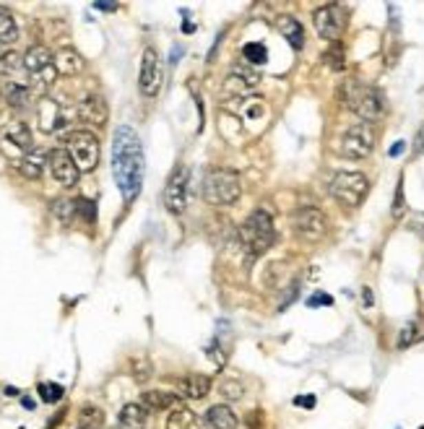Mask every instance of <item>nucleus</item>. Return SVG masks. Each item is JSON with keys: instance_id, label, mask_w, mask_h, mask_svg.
Here are the masks:
<instances>
[{"instance_id": "4c0bfd02", "label": "nucleus", "mask_w": 424, "mask_h": 429, "mask_svg": "<svg viewBox=\"0 0 424 429\" xmlns=\"http://www.w3.org/2000/svg\"><path fill=\"white\" fill-rule=\"evenodd\" d=\"M222 393H224V398H229V401H237V398H242V382L224 380V382H222Z\"/></svg>"}, {"instance_id": "c9c22d12", "label": "nucleus", "mask_w": 424, "mask_h": 429, "mask_svg": "<svg viewBox=\"0 0 424 429\" xmlns=\"http://www.w3.org/2000/svg\"><path fill=\"white\" fill-rule=\"evenodd\" d=\"M326 63H328L333 71H341V68H343V47H341V42H333V47L326 52Z\"/></svg>"}, {"instance_id": "0eeeda50", "label": "nucleus", "mask_w": 424, "mask_h": 429, "mask_svg": "<svg viewBox=\"0 0 424 429\" xmlns=\"http://www.w3.org/2000/svg\"><path fill=\"white\" fill-rule=\"evenodd\" d=\"M68 154L73 156L76 167L81 172H92L99 164V154H102V146L92 131H73L68 135Z\"/></svg>"}, {"instance_id": "2eb2a0df", "label": "nucleus", "mask_w": 424, "mask_h": 429, "mask_svg": "<svg viewBox=\"0 0 424 429\" xmlns=\"http://www.w3.org/2000/svg\"><path fill=\"white\" fill-rule=\"evenodd\" d=\"M78 118H81V122H86V125L105 128L107 118H109V109H107L105 96H99V94L83 96L81 102H78Z\"/></svg>"}, {"instance_id": "f257e3e1", "label": "nucleus", "mask_w": 424, "mask_h": 429, "mask_svg": "<svg viewBox=\"0 0 424 429\" xmlns=\"http://www.w3.org/2000/svg\"><path fill=\"white\" fill-rule=\"evenodd\" d=\"M143 172H146V156L138 133L120 125L112 138V177L118 182L123 201L130 203L138 198L143 188Z\"/></svg>"}, {"instance_id": "39448f33", "label": "nucleus", "mask_w": 424, "mask_h": 429, "mask_svg": "<svg viewBox=\"0 0 424 429\" xmlns=\"http://www.w3.org/2000/svg\"><path fill=\"white\" fill-rule=\"evenodd\" d=\"M328 192L343 208H357V206H362V201L370 192V179L362 172H336L330 177Z\"/></svg>"}, {"instance_id": "4468645a", "label": "nucleus", "mask_w": 424, "mask_h": 429, "mask_svg": "<svg viewBox=\"0 0 424 429\" xmlns=\"http://www.w3.org/2000/svg\"><path fill=\"white\" fill-rule=\"evenodd\" d=\"M260 84V73L248 65V63H235L229 68V76H226V94H235V96H245L250 91H255Z\"/></svg>"}, {"instance_id": "de8ad7c7", "label": "nucleus", "mask_w": 424, "mask_h": 429, "mask_svg": "<svg viewBox=\"0 0 424 429\" xmlns=\"http://www.w3.org/2000/svg\"><path fill=\"white\" fill-rule=\"evenodd\" d=\"M419 429H424V427H419Z\"/></svg>"}, {"instance_id": "393cba45", "label": "nucleus", "mask_w": 424, "mask_h": 429, "mask_svg": "<svg viewBox=\"0 0 424 429\" xmlns=\"http://www.w3.org/2000/svg\"><path fill=\"white\" fill-rule=\"evenodd\" d=\"M16 39H19L16 19L6 6H0V45H13Z\"/></svg>"}, {"instance_id": "c756f323", "label": "nucleus", "mask_w": 424, "mask_h": 429, "mask_svg": "<svg viewBox=\"0 0 424 429\" xmlns=\"http://www.w3.org/2000/svg\"><path fill=\"white\" fill-rule=\"evenodd\" d=\"M242 55L248 60V65H266V60H268V50L263 47L260 42H248L245 47H242Z\"/></svg>"}, {"instance_id": "cd10ccee", "label": "nucleus", "mask_w": 424, "mask_h": 429, "mask_svg": "<svg viewBox=\"0 0 424 429\" xmlns=\"http://www.w3.org/2000/svg\"><path fill=\"white\" fill-rule=\"evenodd\" d=\"M29 96H32V91H29V86L24 84H16V81H11V84L6 86V99H8V104L16 109H21L29 104Z\"/></svg>"}, {"instance_id": "9b49d317", "label": "nucleus", "mask_w": 424, "mask_h": 429, "mask_svg": "<svg viewBox=\"0 0 424 429\" xmlns=\"http://www.w3.org/2000/svg\"><path fill=\"white\" fill-rule=\"evenodd\" d=\"M24 68L39 84H50L55 78V73H58L55 71V55L47 47H42V45H34V47L26 50Z\"/></svg>"}, {"instance_id": "f03ea898", "label": "nucleus", "mask_w": 424, "mask_h": 429, "mask_svg": "<svg viewBox=\"0 0 424 429\" xmlns=\"http://www.w3.org/2000/svg\"><path fill=\"white\" fill-rule=\"evenodd\" d=\"M341 99L357 118L370 125L385 115V96L380 94V89L365 84V81H357V78L343 81Z\"/></svg>"}, {"instance_id": "37998d69", "label": "nucleus", "mask_w": 424, "mask_h": 429, "mask_svg": "<svg viewBox=\"0 0 424 429\" xmlns=\"http://www.w3.org/2000/svg\"><path fill=\"white\" fill-rule=\"evenodd\" d=\"M401 151H403V141H399L396 146H393V148H390V156H399Z\"/></svg>"}, {"instance_id": "2f4dec72", "label": "nucleus", "mask_w": 424, "mask_h": 429, "mask_svg": "<svg viewBox=\"0 0 424 429\" xmlns=\"http://www.w3.org/2000/svg\"><path fill=\"white\" fill-rule=\"evenodd\" d=\"M19 68H24V58L19 52L8 50V52L0 55V76H13Z\"/></svg>"}, {"instance_id": "a878e982", "label": "nucleus", "mask_w": 424, "mask_h": 429, "mask_svg": "<svg viewBox=\"0 0 424 429\" xmlns=\"http://www.w3.org/2000/svg\"><path fill=\"white\" fill-rule=\"evenodd\" d=\"M45 159H42V154H36V151H29V154L19 162V169H21V175H24L26 179H39L42 177V169H45Z\"/></svg>"}, {"instance_id": "79ce46f5", "label": "nucleus", "mask_w": 424, "mask_h": 429, "mask_svg": "<svg viewBox=\"0 0 424 429\" xmlns=\"http://www.w3.org/2000/svg\"><path fill=\"white\" fill-rule=\"evenodd\" d=\"M94 8L96 11H107V13L118 11V6H115V3H94Z\"/></svg>"}, {"instance_id": "58836bf2", "label": "nucleus", "mask_w": 424, "mask_h": 429, "mask_svg": "<svg viewBox=\"0 0 424 429\" xmlns=\"http://www.w3.org/2000/svg\"><path fill=\"white\" fill-rule=\"evenodd\" d=\"M414 156H424V122L414 135Z\"/></svg>"}, {"instance_id": "6ab92c4d", "label": "nucleus", "mask_w": 424, "mask_h": 429, "mask_svg": "<svg viewBox=\"0 0 424 429\" xmlns=\"http://www.w3.org/2000/svg\"><path fill=\"white\" fill-rule=\"evenodd\" d=\"M177 404H180V395L177 393H167V390H146V393H141V406L149 414L167 411V408L172 411Z\"/></svg>"}, {"instance_id": "ddd939ff", "label": "nucleus", "mask_w": 424, "mask_h": 429, "mask_svg": "<svg viewBox=\"0 0 424 429\" xmlns=\"http://www.w3.org/2000/svg\"><path fill=\"white\" fill-rule=\"evenodd\" d=\"M47 167L52 172V177L58 179L63 188H76L78 185L81 169L76 167V162L68 154V148H52L47 154Z\"/></svg>"}, {"instance_id": "aec40b11", "label": "nucleus", "mask_w": 424, "mask_h": 429, "mask_svg": "<svg viewBox=\"0 0 424 429\" xmlns=\"http://www.w3.org/2000/svg\"><path fill=\"white\" fill-rule=\"evenodd\" d=\"M83 65H86L83 58L73 47H63L55 52V71L60 76H76V73L83 71Z\"/></svg>"}, {"instance_id": "a211bd4d", "label": "nucleus", "mask_w": 424, "mask_h": 429, "mask_svg": "<svg viewBox=\"0 0 424 429\" xmlns=\"http://www.w3.org/2000/svg\"><path fill=\"white\" fill-rule=\"evenodd\" d=\"M167 429H206V421L190 406L177 404L167 417Z\"/></svg>"}, {"instance_id": "423d86ee", "label": "nucleus", "mask_w": 424, "mask_h": 429, "mask_svg": "<svg viewBox=\"0 0 424 429\" xmlns=\"http://www.w3.org/2000/svg\"><path fill=\"white\" fill-rule=\"evenodd\" d=\"M377 133L375 125L370 122H357L352 128H346V133L339 141V154L343 159H367V156L375 151Z\"/></svg>"}, {"instance_id": "f8f14e48", "label": "nucleus", "mask_w": 424, "mask_h": 429, "mask_svg": "<svg viewBox=\"0 0 424 429\" xmlns=\"http://www.w3.org/2000/svg\"><path fill=\"white\" fill-rule=\"evenodd\" d=\"M162 198H165V206L169 214L180 216L185 211V206H188V169L177 167L175 172L169 175Z\"/></svg>"}, {"instance_id": "20e7f679", "label": "nucleus", "mask_w": 424, "mask_h": 429, "mask_svg": "<svg viewBox=\"0 0 424 429\" xmlns=\"http://www.w3.org/2000/svg\"><path fill=\"white\" fill-rule=\"evenodd\" d=\"M240 192H242V179H240L235 169L216 167L206 172V177H203V198H206V203H211L216 208L232 206V203L240 201Z\"/></svg>"}, {"instance_id": "e433bc0d", "label": "nucleus", "mask_w": 424, "mask_h": 429, "mask_svg": "<svg viewBox=\"0 0 424 429\" xmlns=\"http://www.w3.org/2000/svg\"><path fill=\"white\" fill-rule=\"evenodd\" d=\"M76 211H78V216H81L86 224H94L96 208H94V203H92V201H86V198H78V201H76Z\"/></svg>"}, {"instance_id": "f3484780", "label": "nucleus", "mask_w": 424, "mask_h": 429, "mask_svg": "<svg viewBox=\"0 0 424 429\" xmlns=\"http://www.w3.org/2000/svg\"><path fill=\"white\" fill-rule=\"evenodd\" d=\"M36 118H39V128L45 133H52L65 125V115L55 99H42L39 109H36Z\"/></svg>"}, {"instance_id": "72a5a7b5", "label": "nucleus", "mask_w": 424, "mask_h": 429, "mask_svg": "<svg viewBox=\"0 0 424 429\" xmlns=\"http://www.w3.org/2000/svg\"><path fill=\"white\" fill-rule=\"evenodd\" d=\"M39 393H42L45 404H58L65 390H63V385H58V382H42L39 385Z\"/></svg>"}, {"instance_id": "412c9836", "label": "nucleus", "mask_w": 424, "mask_h": 429, "mask_svg": "<svg viewBox=\"0 0 424 429\" xmlns=\"http://www.w3.org/2000/svg\"><path fill=\"white\" fill-rule=\"evenodd\" d=\"M206 424L213 429H237V414L229 408L226 404H216L209 408V414H206Z\"/></svg>"}, {"instance_id": "7c9ffc66", "label": "nucleus", "mask_w": 424, "mask_h": 429, "mask_svg": "<svg viewBox=\"0 0 424 429\" xmlns=\"http://www.w3.org/2000/svg\"><path fill=\"white\" fill-rule=\"evenodd\" d=\"M50 211L58 216L63 224H71L73 219L78 216V211H76V201H52V206H50Z\"/></svg>"}, {"instance_id": "c85d7f7f", "label": "nucleus", "mask_w": 424, "mask_h": 429, "mask_svg": "<svg viewBox=\"0 0 424 429\" xmlns=\"http://www.w3.org/2000/svg\"><path fill=\"white\" fill-rule=\"evenodd\" d=\"M8 141L16 143V146L24 148V151H32V131H29V125L13 122L11 128H8Z\"/></svg>"}, {"instance_id": "a18cd8bd", "label": "nucleus", "mask_w": 424, "mask_h": 429, "mask_svg": "<svg viewBox=\"0 0 424 429\" xmlns=\"http://www.w3.org/2000/svg\"><path fill=\"white\" fill-rule=\"evenodd\" d=\"M21 404H24V408H34V401H32V398H24Z\"/></svg>"}, {"instance_id": "c03bdc74", "label": "nucleus", "mask_w": 424, "mask_h": 429, "mask_svg": "<svg viewBox=\"0 0 424 429\" xmlns=\"http://www.w3.org/2000/svg\"><path fill=\"white\" fill-rule=\"evenodd\" d=\"M362 297H365V305H372V292H370V286H365V294H362Z\"/></svg>"}, {"instance_id": "473e14b6", "label": "nucleus", "mask_w": 424, "mask_h": 429, "mask_svg": "<svg viewBox=\"0 0 424 429\" xmlns=\"http://www.w3.org/2000/svg\"><path fill=\"white\" fill-rule=\"evenodd\" d=\"M151 375H153V367L146 357H138V359L130 362V377H133L136 382H146Z\"/></svg>"}, {"instance_id": "1a4fd4ad", "label": "nucleus", "mask_w": 424, "mask_h": 429, "mask_svg": "<svg viewBox=\"0 0 424 429\" xmlns=\"http://www.w3.org/2000/svg\"><path fill=\"white\" fill-rule=\"evenodd\" d=\"M292 227L295 232L299 234L302 239L307 242H318V239L326 237V232H328V219L326 214L315 208V206H299L292 216Z\"/></svg>"}, {"instance_id": "ea45409f", "label": "nucleus", "mask_w": 424, "mask_h": 429, "mask_svg": "<svg viewBox=\"0 0 424 429\" xmlns=\"http://www.w3.org/2000/svg\"><path fill=\"white\" fill-rule=\"evenodd\" d=\"M307 305H310V307H318V305H333V299L328 297V294H315V297H310L307 299Z\"/></svg>"}, {"instance_id": "b1692460", "label": "nucleus", "mask_w": 424, "mask_h": 429, "mask_svg": "<svg viewBox=\"0 0 424 429\" xmlns=\"http://www.w3.org/2000/svg\"><path fill=\"white\" fill-rule=\"evenodd\" d=\"M422 338H424V315H419V318H414V320H409L401 328L399 349H409V346L419 344Z\"/></svg>"}, {"instance_id": "7ed1b4c3", "label": "nucleus", "mask_w": 424, "mask_h": 429, "mask_svg": "<svg viewBox=\"0 0 424 429\" xmlns=\"http://www.w3.org/2000/svg\"><path fill=\"white\" fill-rule=\"evenodd\" d=\"M237 234H240V242H242V248L248 250V255H263V252H268L273 248V239H276V229H273V219L268 211H253V214L240 224L237 229Z\"/></svg>"}, {"instance_id": "f704fd0d", "label": "nucleus", "mask_w": 424, "mask_h": 429, "mask_svg": "<svg viewBox=\"0 0 424 429\" xmlns=\"http://www.w3.org/2000/svg\"><path fill=\"white\" fill-rule=\"evenodd\" d=\"M406 211V198H403V177H399V185H396V195H393V208H390V214L393 219H401Z\"/></svg>"}, {"instance_id": "dca6fc26", "label": "nucleus", "mask_w": 424, "mask_h": 429, "mask_svg": "<svg viewBox=\"0 0 424 429\" xmlns=\"http://www.w3.org/2000/svg\"><path fill=\"white\" fill-rule=\"evenodd\" d=\"M209 393H211V377H206L200 372H193V375H185L182 380H177V395L180 398L203 401Z\"/></svg>"}, {"instance_id": "5701e85b", "label": "nucleus", "mask_w": 424, "mask_h": 429, "mask_svg": "<svg viewBox=\"0 0 424 429\" xmlns=\"http://www.w3.org/2000/svg\"><path fill=\"white\" fill-rule=\"evenodd\" d=\"M279 29H282L284 39H289V45H292L295 50L305 47V26L299 24L295 16H282Z\"/></svg>"}, {"instance_id": "4be33fe9", "label": "nucleus", "mask_w": 424, "mask_h": 429, "mask_svg": "<svg viewBox=\"0 0 424 429\" xmlns=\"http://www.w3.org/2000/svg\"><path fill=\"white\" fill-rule=\"evenodd\" d=\"M146 419H149V411L141 404H125L118 417V424L120 429H143Z\"/></svg>"}, {"instance_id": "bb28decb", "label": "nucleus", "mask_w": 424, "mask_h": 429, "mask_svg": "<svg viewBox=\"0 0 424 429\" xmlns=\"http://www.w3.org/2000/svg\"><path fill=\"white\" fill-rule=\"evenodd\" d=\"M105 424V411L99 406H83L78 414V429H99Z\"/></svg>"}, {"instance_id": "49530a36", "label": "nucleus", "mask_w": 424, "mask_h": 429, "mask_svg": "<svg viewBox=\"0 0 424 429\" xmlns=\"http://www.w3.org/2000/svg\"><path fill=\"white\" fill-rule=\"evenodd\" d=\"M6 395H19V388H6Z\"/></svg>"}, {"instance_id": "9d476101", "label": "nucleus", "mask_w": 424, "mask_h": 429, "mask_svg": "<svg viewBox=\"0 0 424 429\" xmlns=\"http://www.w3.org/2000/svg\"><path fill=\"white\" fill-rule=\"evenodd\" d=\"M162 84H165V68H162L159 52L153 47H146L141 60V73H138V89L143 96L151 99L162 91Z\"/></svg>"}, {"instance_id": "6e6552de", "label": "nucleus", "mask_w": 424, "mask_h": 429, "mask_svg": "<svg viewBox=\"0 0 424 429\" xmlns=\"http://www.w3.org/2000/svg\"><path fill=\"white\" fill-rule=\"evenodd\" d=\"M346 21H349V16H346L343 6H339V3L320 6L312 13L315 32L320 34V39H328V42H339L341 39V34L346 32Z\"/></svg>"}, {"instance_id": "a19ab883", "label": "nucleus", "mask_w": 424, "mask_h": 429, "mask_svg": "<svg viewBox=\"0 0 424 429\" xmlns=\"http://www.w3.org/2000/svg\"><path fill=\"white\" fill-rule=\"evenodd\" d=\"M295 404L297 406H305V408H312V406H315V398H312V395H307V398H302V395H299V398H295Z\"/></svg>"}]
</instances>
